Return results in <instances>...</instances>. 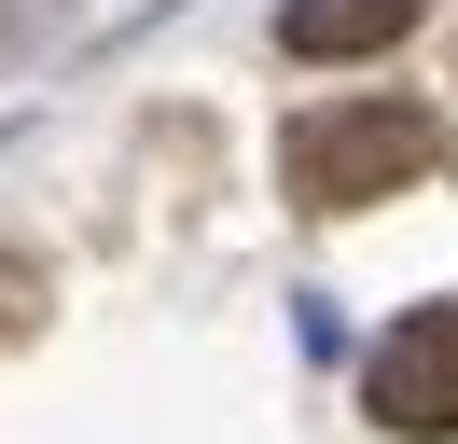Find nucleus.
Returning a JSON list of instances; mask_svg holds the SVG:
<instances>
[{
    "mask_svg": "<svg viewBox=\"0 0 458 444\" xmlns=\"http://www.w3.org/2000/svg\"><path fill=\"white\" fill-rule=\"evenodd\" d=\"M430 166H445V111H417V98H334L278 139L292 209H375V194H417Z\"/></svg>",
    "mask_w": 458,
    "mask_h": 444,
    "instance_id": "f257e3e1",
    "label": "nucleus"
},
{
    "mask_svg": "<svg viewBox=\"0 0 458 444\" xmlns=\"http://www.w3.org/2000/svg\"><path fill=\"white\" fill-rule=\"evenodd\" d=\"M361 403H375V431H403V444H458V305H417V320L375 347Z\"/></svg>",
    "mask_w": 458,
    "mask_h": 444,
    "instance_id": "f03ea898",
    "label": "nucleus"
},
{
    "mask_svg": "<svg viewBox=\"0 0 458 444\" xmlns=\"http://www.w3.org/2000/svg\"><path fill=\"white\" fill-rule=\"evenodd\" d=\"M417 14H430V0H292V14H278V42L334 70V56H389Z\"/></svg>",
    "mask_w": 458,
    "mask_h": 444,
    "instance_id": "7ed1b4c3",
    "label": "nucleus"
},
{
    "mask_svg": "<svg viewBox=\"0 0 458 444\" xmlns=\"http://www.w3.org/2000/svg\"><path fill=\"white\" fill-rule=\"evenodd\" d=\"M29 320H42V278L14 264V250H0V347H14V333H29Z\"/></svg>",
    "mask_w": 458,
    "mask_h": 444,
    "instance_id": "20e7f679",
    "label": "nucleus"
}]
</instances>
